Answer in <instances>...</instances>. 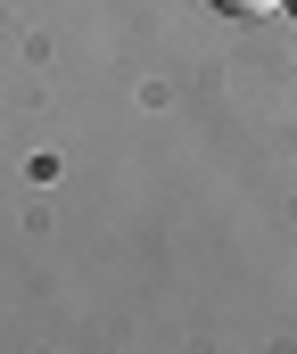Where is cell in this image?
Returning a JSON list of instances; mask_svg holds the SVG:
<instances>
[{
	"instance_id": "obj_2",
	"label": "cell",
	"mask_w": 297,
	"mask_h": 354,
	"mask_svg": "<svg viewBox=\"0 0 297 354\" xmlns=\"http://www.w3.org/2000/svg\"><path fill=\"white\" fill-rule=\"evenodd\" d=\"M289 17H297V0H289Z\"/></svg>"
},
{
	"instance_id": "obj_1",
	"label": "cell",
	"mask_w": 297,
	"mask_h": 354,
	"mask_svg": "<svg viewBox=\"0 0 297 354\" xmlns=\"http://www.w3.org/2000/svg\"><path fill=\"white\" fill-rule=\"evenodd\" d=\"M215 8H223V17H273L281 0H215Z\"/></svg>"
}]
</instances>
